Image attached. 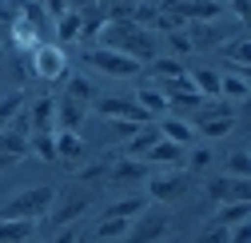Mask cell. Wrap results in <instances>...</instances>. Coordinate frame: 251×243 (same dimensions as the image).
Returning a JSON list of instances; mask_svg holds the SVG:
<instances>
[{
  "label": "cell",
  "mask_w": 251,
  "mask_h": 243,
  "mask_svg": "<svg viewBox=\"0 0 251 243\" xmlns=\"http://www.w3.org/2000/svg\"><path fill=\"white\" fill-rule=\"evenodd\" d=\"M151 72L160 76V80H176V76H183V64L172 60V56H155V60H151Z\"/></svg>",
  "instance_id": "obj_34"
},
{
  "label": "cell",
  "mask_w": 251,
  "mask_h": 243,
  "mask_svg": "<svg viewBox=\"0 0 251 243\" xmlns=\"http://www.w3.org/2000/svg\"><path fill=\"white\" fill-rule=\"evenodd\" d=\"M219 52H224V60H231V64H235V72H243V76H247V36H243V32H239V36H231Z\"/></svg>",
  "instance_id": "obj_27"
},
{
  "label": "cell",
  "mask_w": 251,
  "mask_h": 243,
  "mask_svg": "<svg viewBox=\"0 0 251 243\" xmlns=\"http://www.w3.org/2000/svg\"><path fill=\"white\" fill-rule=\"evenodd\" d=\"M160 136H164V140H172V144H179V147H187V144H196V124L168 116V120H160Z\"/></svg>",
  "instance_id": "obj_18"
},
{
  "label": "cell",
  "mask_w": 251,
  "mask_h": 243,
  "mask_svg": "<svg viewBox=\"0 0 251 243\" xmlns=\"http://www.w3.org/2000/svg\"><path fill=\"white\" fill-rule=\"evenodd\" d=\"M92 207V199H88V192H80V188H64V192H56V199H52V207H48V227H72V219H80L84 211Z\"/></svg>",
  "instance_id": "obj_3"
},
{
  "label": "cell",
  "mask_w": 251,
  "mask_h": 243,
  "mask_svg": "<svg viewBox=\"0 0 251 243\" xmlns=\"http://www.w3.org/2000/svg\"><path fill=\"white\" fill-rule=\"evenodd\" d=\"M231 132H235V116L200 120V128H196V136H203V140H224V136H231Z\"/></svg>",
  "instance_id": "obj_24"
},
{
  "label": "cell",
  "mask_w": 251,
  "mask_h": 243,
  "mask_svg": "<svg viewBox=\"0 0 251 243\" xmlns=\"http://www.w3.org/2000/svg\"><path fill=\"white\" fill-rule=\"evenodd\" d=\"M235 223H247V203H219L215 227H235Z\"/></svg>",
  "instance_id": "obj_30"
},
{
  "label": "cell",
  "mask_w": 251,
  "mask_h": 243,
  "mask_svg": "<svg viewBox=\"0 0 251 243\" xmlns=\"http://www.w3.org/2000/svg\"><path fill=\"white\" fill-rule=\"evenodd\" d=\"M96 108H100L104 120H112V124H140V128L151 124V116L128 96H96Z\"/></svg>",
  "instance_id": "obj_4"
},
{
  "label": "cell",
  "mask_w": 251,
  "mask_h": 243,
  "mask_svg": "<svg viewBox=\"0 0 251 243\" xmlns=\"http://www.w3.org/2000/svg\"><path fill=\"white\" fill-rule=\"evenodd\" d=\"M100 48H112V52H124V56H132L140 60V64H151L155 60V40L148 28H136L132 20H104L100 28Z\"/></svg>",
  "instance_id": "obj_1"
},
{
  "label": "cell",
  "mask_w": 251,
  "mask_h": 243,
  "mask_svg": "<svg viewBox=\"0 0 251 243\" xmlns=\"http://www.w3.org/2000/svg\"><path fill=\"white\" fill-rule=\"evenodd\" d=\"M8 40H12L16 52H32V48L44 44V32H40V28H32L24 16H12V20H8Z\"/></svg>",
  "instance_id": "obj_12"
},
{
  "label": "cell",
  "mask_w": 251,
  "mask_h": 243,
  "mask_svg": "<svg viewBox=\"0 0 251 243\" xmlns=\"http://www.w3.org/2000/svg\"><path fill=\"white\" fill-rule=\"evenodd\" d=\"M24 108V92L16 88V92H0V128H8V120Z\"/></svg>",
  "instance_id": "obj_32"
},
{
  "label": "cell",
  "mask_w": 251,
  "mask_h": 243,
  "mask_svg": "<svg viewBox=\"0 0 251 243\" xmlns=\"http://www.w3.org/2000/svg\"><path fill=\"white\" fill-rule=\"evenodd\" d=\"M92 243H104V239H92Z\"/></svg>",
  "instance_id": "obj_43"
},
{
  "label": "cell",
  "mask_w": 251,
  "mask_h": 243,
  "mask_svg": "<svg viewBox=\"0 0 251 243\" xmlns=\"http://www.w3.org/2000/svg\"><path fill=\"white\" fill-rule=\"evenodd\" d=\"M183 160H187V147H179V144H172V140H164V136H160V144L144 156L148 168H172V171H179Z\"/></svg>",
  "instance_id": "obj_11"
},
{
  "label": "cell",
  "mask_w": 251,
  "mask_h": 243,
  "mask_svg": "<svg viewBox=\"0 0 251 243\" xmlns=\"http://www.w3.org/2000/svg\"><path fill=\"white\" fill-rule=\"evenodd\" d=\"M40 8H44V16H64L72 8V0H40Z\"/></svg>",
  "instance_id": "obj_37"
},
{
  "label": "cell",
  "mask_w": 251,
  "mask_h": 243,
  "mask_svg": "<svg viewBox=\"0 0 251 243\" xmlns=\"http://www.w3.org/2000/svg\"><path fill=\"white\" fill-rule=\"evenodd\" d=\"M187 80H192V88H196L203 100L219 96V72H211V68H196V72H187Z\"/></svg>",
  "instance_id": "obj_25"
},
{
  "label": "cell",
  "mask_w": 251,
  "mask_h": 243,
  "mask_svg": "<svg viewBox=\"0 0 251 243\" xmlns=\"http://www.w3.org/2000/svg\"><path fill=\"white\" fill-rule=\"evenodd\" d=\"M84 64H92V68L104 72V76H136V72L144 68L140 60L124 56V52H112V48H92V52H84Z\"/></svg>",
  "instance_id": "obj_6"
},
{
  "label": "cell",
  "mask_w": 251,
  "mask_h": 243,
  "mask_svg": "<svg viewBox=\"0 0 251 243\" xmlns=\"http://www.w3.org/2000/svg\"><path fill=\"white\" fill-rule=\"evenodd\" d=\"M168 44H172V52H192V40H187V32H168Z\"/></svg>",
  "instance_id": "obj_39"
},
{
  "label": "cell",
  "mask_w": 251,
  "mask_h": 243,
  "mask_svg": "<svg viewBox=\"0 0 251 243\" xmlns=\"http://www.w3.org/2000/svg\"><path fill=\"white\" fill-rule=\"evenodd\" d=\"M247 76L243 72H235V76H219V96H224L227 104H243L247 100Z\"/></svg>",
  "instance_id": "obj_22"
},
{
  "label": "cell",
  "mask_w": 251,
  "mask_h": 243,
  "mask_svg": "<svg viewBox=\"0 0 251 243\" xmlns=\"http://www.w3.org/2000/svg\"><path fill=\"white\" fill-rule=\"evenodd\" d=\"M148 195L155 203H176L187 195V175L183 171H155L148 175Z\"/></svg>",
  "instance_id": "obj_7"
},
{
  "label": "cell",
  "mask_w": 251,
  "mask_h": 243,
  "mask_svg": "<svg viewBox=\"0 0 251 243\" xmlns=\"http://www.w3.org/2000/svg\"><path fill=\"white\" fill-rule=\"evenodd\" d=\"M164 231H168V216H160V211H144L140 219H132L124 243H155Z\"/></svg>",
  "instance_id": "obj_9"
},
{
  "label": "cell",
  "mask_w": 251,
  "mask_h": 243,
  "mask_svg": "<svg viewBox=\"0 0 251 243\" xmlns=\"http://www.w3.org/2000/svg\"><path fill=\"white\" fill-rule=\"evenodd\" d=\"M28 151L40 156L44 164H52L56 160V136L52 132H32V136H28Z\"/></svg>",
  "instance_id": "obj_28"
},
{
  "label": "cell",
  "mask_w": 251,
  "mask_h": 243,
  "mask_svg": "<svg viewBox=\"0 0 251 243\" xmlns=\"http://www.w3.org/2000/svg\"><path fill=\"white\" fill-rule=\"evenodd\" d=\"M24 156H28V140L16 136V132H8V128H0V168H12Z\"/></svg>",
  "instance_id": "obj_16"
},
{
  "label": "cell",
  "mask_w": 251,
  "mask_h": 243,
  "mask_svg": "<svg viewBox=\"0 0 251 243\" xmlns=\"http://www.w3.org/2000/svg\"><path fill=\"white\" fill-rule=\"evenodd\" d=\"M155 144H160V128H151V124L136 128V132L128 136V144H124V160H144Z\"/></svg>",
  "instance_id": "obj_15"
},
{
  "label": "cell",
  "mask_w": 251,
  "mask_h": 243,
  "mask_svg": "<svg viewBox=\"0 0 251 243\" xmlns=\"http://www.w3.org/2000/svg\"><path fill=\"white\" fill-rule=\"evenodd\" d=\"M52 136H56V160L76 164V160L84 156V140H80V132H52Z\"/></svg>",
  "instance_id": "obj_19"
},
{
  "label": "cell",
  "mask_w": 251,
  "mask_h": 243,
  "mask_svg": "<svg viewBox=\"0 0 251 243\" xmlns=\"http://www.w3.org/2000/svg\"><path fill=\"white\" fill-rule=\"evenodd\" d=\"M176 12L183 20H192V24H211V20L224 16V4H219V0H183Z\"/></svg>",
  "instance_id": "obj_13"
},
{
  "label": "cell",
  "mask_w": 251,
  "mask_h": 243,
  "mask_svg": "<svg viewBox=\"0 0 251 243\" xmlns=\"http://www.w3.org/2000/svg\"><path fill=\"white\" fill-rule=\"evenodd\" d=\"M128 227H132V219H112V216H104V219L96 223V231H92V239L116 243V239H124V235H128Z\"/></svg>",
  "instance_id": "obj_26"
},
{
  "label": "cell",
  "mask_w": 251,
  "mask_h": 243,
  "mask_svg": "<svg viewBox=\"0 0 251 243\" xmlns=\"http://www.w3.org/2000/svg\"><path fill=\"white\" fill-rule=\"evenodd\" d=\"M84 116H88V104L64 96V100H56V132H76L84 124Z\"/></svg>",
  "instance_id": "obj_14"
},
{
  "label": "cell",
  "mask_w": 251,
  "mask_h": 243,
  "mask_svg": "<svg viewBox=\"0 0 251 243\" xmlns=\"http://www.w3.org/2000/svg\"><path fill=\"white\" fill-rule=\"evenodd\" d=\"M80 28H84L80 8H68L64 16H56V36H60V44H72V40H80Z\"/></svg>",
  "instance_id": "obj_21"
},
{
  "label": "cell",
  "mask_w": 251,
  "mask_h": 243,
  "mask_svg": "<svg viewBox=\"0 0 251 243\" xmlns=\"http://www.w3.org/2000/svg\"><path fill=\"white\" fill-rule=\"evenodd\" d=\"M144 211H148V203H144L140 195H124V199L108 203V211H104V216H112V219H140Z\"/></svg>",
  "instance_id": "obj_20"
},
{
  "label": "cell",
  "mask_w": 251,
  "mask_h": 243,
  "mask_svg": "<svg viewBox=\"0 0 251 243\" xmlns=\"http://www.w3.org/2000/svg\"><path fill=\"white\" fill-rule=\"evenodd\" d=\"M64 96H72V100H80V104H92V100H96V88H92V80H84V76H72Z\"/></svg>",
  "instance_id": "obj_33"
},
{
  "label": "cell",
  "mask_w": 251,
  "mask_h": 243,
  "mask_svg": "<svg viewBox=\"0 0 251 243\" xmlns=\"http://www.w3.org/2000/svg\"><path fill=\"white\" fill-rule=\"evenodd\" d=\"M36 231V219H0V243H24Z\"/></svg>",
  "instance_id": "obj_23"
},
{
  "label": "cell",
  "mask_w": 251,
  "mask_h": 243,
  "mask_svg": "<svg viewBox=\"0 0 251 243\" xmlns=\"http://www.w3.org/2000/svg\"><path fill=\"white\" fill-rule=\"evenodd\" d=\"M48 243H76V227H60V231H56Z\"/></svg>",
  "instance_id": "obj_41"
},
{
  "label": "cell",
  "mask_w": 251,
  "mask_h": 243,
  "mask_svg": "<svg viewBox=\"0 0 251 243\" xmlns=\"http://www.w3.org/2000/svg\"><path fill=\"white\" fill-rule=\"evenodd\" d=\"M235 36V24H192L187 28V40H192V52L196 48H215V44H227Z\"/></svg>",
  "instance_id": "obj_8"
},
{
  "label": "cell",
  "mask_w": 251,
  "mask_h": 243,
  "mask_svg": "<svg viewBox=\"0 0 251 243\" xmlns=\"http://www.w3.org/2000/svg\"><path fill=\"white\" fill-rule=\"evenodd\" d=\"M28 56H32V76H40V80H64L68 76V52L60 44H40Z\"/></svg>",
  "instance_id": "obj_5"
},
{
  "label": "cell",
  "mask_w": 251,
  "mask_h": 243,
  "mask_svg": "<svg viewBox=\"0 0 251 243\" xmlns=\"http://www.w3.org/2000/svg\"><path fill=\"white\" fill-rule=\"evenodd\" d=\"M52 199H56V188H48V184L24 188V192H16L4 207H0V219H44Z\"/></svg>",
  "instance_id": "obj_2"
},
{
  "label": "cell",
  "mask_w": 251,
  "mask_h": 243,
  "mask_svg": "<svg viewBox=\"0 0 251 243\" xmlns=\"http://www.w3.org/2000/svg\"><path fill=\"white\" fill-rule=\"evenodd\" d=\"M235 16H239V20H247V0H235Z\"/></svg>",
  "instance_id": "obj_42"
},
{
  "label": "cell",
  "mask_w": 251,
  "mask_h": 243,
  "mask_svg": "<svg viewBox=\"0 0 251 243\" xmlns=\"http://www.w3.org/2000/svg\"><path fill=\"white\" fill-rule=\"evenodd\" d=\"M108 175H112V179H148L151 171H148L144 160H120V164L108 168Z\"/></svg>",
  "instance_id": "obj_29"
},
{
  "label": "cell",
  "mask_w": 251,
  "mask_h": 243,
  "mask_svg": "<svg viewBox=\"0 0 251 243\" xmlns=\"http://www.w3.org/2000/svg\"><path fill=\"white\" fill-rule=\"evenodd\" d=\"M227 231H231V227H215V223H211L196 243H227Z\"/></svg>",
  "instance_id": "obj_38"
},
{
  "label": "cell",
  "mask_w": 251,
  "mask_h": 243,
  "mask_svg": "<svg viewBox=\"0 0 251 243\" xmlns=\"http://www.w3.org/2000/svg\"><path fill=\"white\" fill-rule=\"evenodd\" d=\"M136 104H140L148 116H164V112H168V100L160 96V88H140V92H136Z\"/></svg>",
  "instance_id": "obj_31"
},
{
  "label": "cell",
  "mask_w": 251,
  "mask_h": 243,
  "mask_svg": "<svg viewBox=\"0 0 251 243\" xmlns=\"http://www.w3.org/2000/svg\"><path fill=\"white\" fill-rule=\"evenodd\" d=\"M80 179H100V175H108V164H92V168H84V171H76Z\"/></svg>",
  "instance_id": "obj_40"
},
{
  "label": "cell",
  "mask_w": 251,
  "mask_h": 243,
  "mask_svg": "<svg viewBox=\"0 0 251 243\" xmlns=\"http://www.w3.org/2000/svg\"><path fill=\"white\" fill-rule=\"evenodd\" d=\"M247 168H251L247 147H239V151H231V156H227V175H235V179H247Z\"/></svg>",
  "instance_id": "obj_35"
},
{
  "label": "cell",
  "mask_w": 251,
  "mask_h": 243,
  "mask_svg": "<svg viewBox=\"0 0 251 243\" xmlns=\"http://www.w3.org/2000/svg\"><path fill=\"white\" fill-rule=\"evenodd\" d=\"M28 124H32V132H56V100L40 96L32 108H28Z\"/></svg>",
  "instance_id": "obj_17"
},
{
  "label": "cell",
  "mask_w": 251,
  "mask_h": 243,
  "mask_svg": "<svg viewBox=\"0 0 251 243\" xmlns=\"http://www.w3.org/2000/svg\"><path fill=\"white\" fill-rule=\"evenodd\" d=\"M183 164H187V168H196V171H203V168L211 164V151H207V147H196V151H192V156H187Z\"/></svg>",
  "instance_id": "obj_36"
},
{
  "label": "cell",
  "mask_w": 251,
  "mask_h": 243,
  "mask_svg": "<svg viewBox=\"0 0 251 243\" xmlns=\"http://www.w3.org/2000/svg\"><path fill=\"white\" fill-rule=\"evenodd\" d=\"M207 195L215 203H247L251 188H247V179H235V175H219L207 184Z\"/></svg>",
  "instance_id": "obj_10"
}]
</instances>
